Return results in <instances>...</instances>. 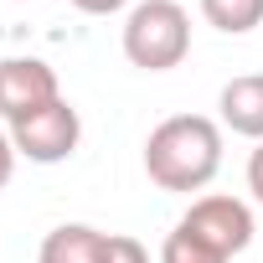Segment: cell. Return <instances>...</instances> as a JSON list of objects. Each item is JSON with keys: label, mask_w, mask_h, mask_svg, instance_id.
<instances>
[{"label": "cell", "mask_w": 263, "mask_h": 263, "mask_svg": "<svg viewBox=\"0 0 263 263\" xmlns=\"http://www.w3.org/2000/svg\"><path fill=\"white\" fill-rule=\"evenodd\" d=\"M11 171H16V145H11L6 135H0V186L11 181Z\"/></svg>", "instance_id": "cell-12"}, {"label": "cell", "mask_w": 263, "mask_h": 263, "mask_svg": "<svg viewBox=\"0 0 263 263\" xmlns=\"http://www.w3.org/2000/svg\"><path fill=\"white\" fill-rule=\"evenodd\" d=\"M78 135H83V119H78V108H72L67 98H57V103L36 108L31 119L11 124V145H16L26 160H36V165L67 160V155L78 150Z\"/></svg>", "instance_id": "cell-3"}, {"label": "cell", "mask_w": 263, "mask_h": 263, "mask_svg": "<svg viewBox=\"0 0 263 263\" xmlns=\"http://www.w3.org/2000/svg\"><path fill=\"white\" fill-rule=\"evenodd\" d=\"M103 258H108V232L83 222H67L42 242V263H103Z\"/></svg>", "instance_id": "cell-7"}, {"label": "cell", "mask_w": 263, "mask_h": 263, "mask_svg": "<svg viewBox=\"0 0 263 263\" xmlns=\"http://www.w3.org/2000/svg\"><path fill=\"white\" fill-rule=\"evenodd\" d=\"M186 52H191V21L176 0H145V6H135V16L124 26V57L135 67L165 72Z\"/></svg>", "instance_id": "cell-2"}, {"label": "cell", "mask_w": 263, "mask_h": 263, "mask_svg": "<svg viewBox=\"0 0 263 263\" xmlns=\"http://www.w3.org/2000/svg\"><path fill=\"white\" fill-rule=\"evenodd\" d=\"M103 263H150L145 242L140 237H129V232H108V258Z\"/></svg>", "instance_id": "cell-10"}, {"label": "cell", "mask_w": 263, "mask_h": 263, "mask_svg": "<svg viewBox=\"0 0 263 263\" xmlns=\"http://www.w3.org/2000/svg\"><path fill=\"white\" fill-rule=\"evenodd\" d=\"M248 186H253V196L263 201V145L253 150V160H248Z\"/></svg>", "instance_id": "cell-11"}, {"label": "cell", "mask_w": 263, "mask_h": 263, "mask_svg": "<svg viewBox=\"0 0 263 263\" xmlns=\"http://www.w3.org/2000/svg\"><path fill=\"white\" fill-rule=\"evenodd\" d=\"M201 16H206L217 31L237 36V31H253V26L263 21V0H201Z\"/></svg>", "instance_id": "cell-8"}, {"label": "cell", "mask_w": 263, "mask_h": 263, "mask_svg": "<svg viewBox=\"0 0 263 263\" xmlns=\"http://www.w3.org/2000/svg\"><path fill=\"white\" fill-rule=\"evenodd\" d=\"M160 263H227L217 248H206L201 237H191L186 227H176L171 237H165V248H160Z\"/></svg>", "instance_id": "cell-9"}, {"label": "cell", "mask_w": 263, "mask_h": 263, "mask_svg": "<svg viewBox=\"0 0 263 263\" xmlns=\"http://www.w3.org/2000/svg\"><path fill=\"white\" fill-rule=\"evenodd\" d=\"M181 227L191 237H201L206 248H217L222 258H232V253H242L253 242V212L237 196H201V201H191Z\"/></svg>", "instance_id": "cell-4"}, {"label": "cell", "mask_w": 263, "mask_h": 263, "mask_svg": "<svg viewBox=\"0 0 263 263\" xmlns=\"http://www.w3.org/2000/svg\"><path fill=\"white\" fill-rule=\"evenodd\" d=\"M222 165V135L201 114H176L150 129L145 140V171L165 191H201Z\"/></svg>", "instance_id": "cell-1"}, {"label": "cell", "mask_w": 263, "mask_h": 263, "mask_svg": "<svg viewBox=\"0 0 263 263\" xmlns=\"http://www.w3.org/2000/svg\"><path fill=\"white\" fill-rule=\"evenodd\" d=\"M222 119L232 135L263 140V72H242L222 88Z\"/></svg>", "instance_id": "cell-6"}, {"label": "cell", "mask_w": 263, "mask_h": 263, "mask_svg": "<svg viewBox=\"0 0 263 263\" xmlns=\"http://www.w3.org/2000/svg\"><path fill=\"white\" fill-rule=\"evenodd\" d=\"M78 11H88V16H108V11H119L124 0H72Z\"/></svg>", "instance_id": "cell-13"}, {"label": "cell", "mask_w": 263, "mask_h": 263, "mask_svg": "<svg viewBox=\"0 0 263 263\" xmlns=\"http://www.w3.org/2000/svg\"><path fill=\"white\" fill-rule=\"evenodd\" d=\"M57 72L36 57H16V62H0V114H6L11 124L31 119L36 108L57 103Z\"/></svg>", "instance_id": "cell-5"}]
</instances>
